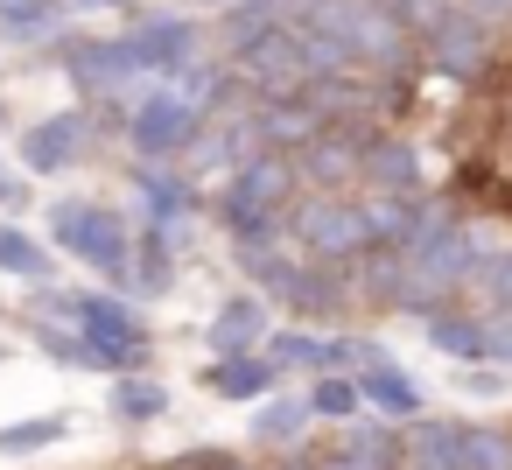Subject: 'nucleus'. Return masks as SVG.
Listing matches in <instances>:
<instances>
[{
    "mask_svg": "<svg viewBox=\"0 0 512 470\" xmlns=\"http://www.w3.org/2000/svg\"><path fill=\"white\" fill-rule=\"evenodd\" d=\"M302 169H295V155H260V162H246L239 176H225V190H218V225L232 232V246H260V239H281L288 232V218H295V204H302Z\"/></svg>",
    "mask_w": 512,
    "mask_h": 470,
    "instance_id": "f257e3e1",
    "label": "nucleus"
},
{
    "mask_svg": "<svg viewBox=\"0 0 512 470\" xmlns=\"http://www.w3.org/2000/svg\"><path fill=\"white\" fill-rule=\"evenodd\" d=\"M288 239L316 267H358L386 246V225H379L372 197H302L295 218H288Z\"/></svg>",
    "mask_w": 512,
    "mask_h": 470,
    "instance_id": "f03ea898",
    "label": "nucleus"
},
{
    "mask_svg": "<svg viewBox=\"0 0 512 470\" xmlns=\"http://www.w3.org/2000/svg\"><path fill=\"white\" fill-rule=\"evenodd\" d=\"M50 239L78 260V267H92L99 281H134V232H127V218L113 211V204H99V197H64L57 211H50Z\"/></svg>",
    "mask_w": 512,
    "mask_h": 470,
    "instance_id": "7ed1b4c3",
    "label": "nucleus"
},
{
    "mask_svg": "<svg viewBox=\"0 0 512 470\" xmlns=\"http://www.w3.org/2000/svg\"><path fill=\"white\" fill-rule=\"evenodd\" d=\"M204 134H211V120H204L176 85H155V92L134 99V113H127V148H134L141 162H155V169H169L176 155H197Z\"/></svg>",
    "mask_w": 512,
    "mask_h": 470,
    "instance_id": "20e7f679",
    "label": "nucleus"
},
{
    "mask_svg": "<svg viewBox=\"0 0 512 470\" xmlns=\"http://www.w3.org/2000/svg\"><path fill=\"white\" fill-rule=\"evenodd\" d=\"M57 64H64V78H71L85 99H99V106H113L120 92H134V85L148 78V64L134 57L127 36H71V43L57 50Z\"/></svg>",
    "mask_w": 512,
    "mask_h": 470,
    "instance_id": "39448f33",
    "label": "nucleus"
},
{
    "mask_svg": "<svg viewBox=\"0 0 512 470\" xmlns=\"http://www.w3.org/2000/svg\"><path fill=\"white\" fill-rule=\"evenodd\" d=\"M491 57H498V29H484L463 0L421 36V64H428L435 78H456V85H477V78L491 71Z\"/></svg>",
    "mask_w": 512,
    "mask_h": 470,
    "instance_id": "423d86ee",
    "label": "nucleus"
},
{
    "mask_svg": "<svg viewBox=\"0 0 512 470\" xmlns=\"http://www.w3.org/2000/svg\"><path fill=\"white\" fill-rule=\"evenodd\" d=\"M92 134H99V120L85 106H64V113H50V120H36L22 134V169L29 176H64V169H78L92 155Z\"/></svg>",
    "mask_w": 512,
    "mask_h": 470,
    "instance_id": "0eeeda50",
    "label": "nucleus"
},
{
    "mask_svg": "<svg viewBox=\"0 0 512 470\" xmlns=\"http://www.w3.org/2000/svg\"><path fill=\"white\" fill-rule=\"evenodd\" d=\"M127 43L148 64V78H183L197 64V22L190 15H134Z\"/></svg>",
    "mask_w": 512,
    "mask_h": 470,
    "instance_id": "6e6552de",
    "label": "nucleus"
},
{
    "mask_svg": "<svg viewBox=\"0 0 512 470\" xmlns=\"http://www.w3.org/2000/svg\"><path fill=\"white\" fill-rule=\"evenodd\" d=\"M267 295H232V302H218L211 309V323H204V344H211V358H253V351H267Z\"/></svg>",
    "mask_w": 512,
    "mask_h": 470,
    "instance_id": "1a4fd4ad",
    "label": "nucleus"
},
{
    "mask_svg": "<svg viewBox=\"0 0 512 470\" xmlns=\"http://www.w3.org/2000/svg\"><path fill=\"white\" fill-rule=\"evenodd\" d=\"M260 155H274L267 148V134H260V113H232V120H218L204 141H197V155H190V169L197 176H239L246 162H260Z\"/></svg>",
    "mask_w": 512,
    "mask_h": 470,
    "instance_id": "9d476101",
    "label": "nucleus"
},
{
    "mask_svg": "<svg viewBox=\"0 0 512 470\" xmlns=\"http://www.w3.org/2000/svg\"><path fill=\"white\" fill-rule=\"evenodd\" d=\"M358 302V274L351 267H316V260H302V274H295V288H288V302L281 309H295V316H323V323H337L344 309Z\"/></svg>",
    "mask_w": 512,
    "mask_h": 470,
    "instance_id": "9b49d317",
    "label": "nucleus"
},
{
    "mask_svg": "<svg viewBox=\"0 0 512 470\" xmlns=\"http://www.w3.org/2000/svg\"><path fill=\"white\" fill-rule=\"evenodd\" d=\"M358 183L379 190V197H421V155H414V141H400V134H372V141H365V169H358Z\"/></svg>",
    "mask_w": 512,
    "mask_h": 470,
    "instance_id": "f8f14e48",
    "label": "nucleus"
},
{
    "mask_svg": "<svg viewBox=\"0 0 512 470\" xmlns=\"http://www.w3.org/2000/svg\"><path fill=\"white\" fill-rule=\"evenodd\" d=\"M134 190H141L148 232H176L183 218H197V183H190V176H176V169L141 162V169H134Z\"/></svg>",
    "mask_w": 512,
    "mask_h": 470,
    "instance_id": "ddd939ff",
    "label": "nucleus"
},
{
    "mask_svg": "<svg viewBox=\"0 0 512 470\" xmlns=\"http://www.w3.org/2000/svg\"><path fill=\"white\" fill-rule=\"evenodd\" d=\"M288 15H295V0H239V8L218 22V43H225V57L239 64L246 50H260L267 36H281V29H288Z\"/></svg>",
    "mask_w": 512,
    "mask_h": 470,
    "instance_id": "4468645a",
    "label": "nucleus"
},
{
    "mask_svg": "<svg viewBox=\"0 0 512 470\" xmlns=\"http://www.w3.org/2000/svg\"><path fill=\"white\" fill-rule=\"evenodd\" d=\"M204 386L218 393V400H274V386H281V365L267 358V351H253V358H211V372H204Z\"/></svg>",
    "mask_w": 512,
    "mask_h": 470,
    "instance_id": "2eb2a0df",
    "label": "nucleus"
},
{
    "mask_svg": "<svg viewBox=\"0 0 512 470\" xmlns=\"http://www.w3.org/2000/svg\"><path fill=\"white\" fill-rule=\"evenodd\" d=\"M421 330H428V344H435L442 358H463V365L491 358V316H470V309H442V316H428Z\"/></svg>",
    "mask_w": 512,
    "mask_h": 470,
    "instance_id": "dca6fc26",
    "label": "nucleus"
},
{
    "mask_svg": "<svg viewBox=\"0 0 512 470\" xmlns=\"http://www.w3.org/2000/svg\"><path fill=\"white\" fill-rule=\"evenodd\" d=\"M407 470H463V421H407Z\"/></svg>",
    "mask_w": 512,
    "mask_h": 470,
    "instance_id": "f3484780",
    "label": "nucleus"
},
{
    "mask_svg": "<svg viewBox=\"0 0 512 470\" xmlns=\"http://www.w3.org/2000/svg\"><path fill=\"white\" fill-rule=\"evenodd\" d=\"M78 330L99 344H148V323L127 309V295H78Z\"/></svg>",
    "mask_w": 512,
    "mask_h": 470,
    "instance_id": "a211bd4d",
    "label": "nucleus"
},
{
    "mask_svg": "<svg viewBox=\"0 0 512 470\" xmlns=\"http://www.w3.org/2000/svg\"><path fill=\"white\" fill-rule=\"evenodd\" d=\"M309 421H316L309 393H274V400H260V414H253V442H267V449H295V442L309 435Z\"/></svg>",
    "mask_w": 512,
    "mask_h": 470,
    "instance_id": "6ab92c4d",
    "label": "nucleus"
},
{
    "mask_svg": "<svg viewBox=\"0 0 512 470\" xmlns=\"http://www.w3.org/2000/svg\"><path fill=\"white\" fill-rule=\"evenodd\" d=\"M358 393H365V407H379V414H386V421H400V428H407V421H421V386H414L400 365H372V372L358 379Z\"/></svg>",
    "mask_w": 512,
    "mask_h": 470,
    "instance_id": "aec40b11",
    "label": "nucleus"
},
{
    "mask_svg": "<svg viewBox=\"0 0 512 470\" xmlns=\"http://www.w3.org/2000/svg\"><path fill=\"white\" fill-rule=\"evenodd\" d=\"M239 85H246V78H239V71H225V64H190V71L176 78V92H183L197 113H225V106L239 99Z\"/></svg>",
    "mask_w": 512,
    "mask_h": 470,
    "instance_id": "412c9836",
    "label": "nucleus"
},
{
    "mask_svg": "<svg viewBox=\"0 0 512 470\" xmlns=\"http://www.w3.org/2000/svg\"><path fill=\"white\" fill-rule=\"evenodd\" d=\"M106 407L141 428V421H162V414H169V386L148 379V372H134V379H113V400H106Z\"/></svg>",
    "mask_w": 512,
    "mask_h": 470,
    "instance_id": "4be33fe9",
    "label": "nucleus"
},
{
    "mask_svg": "<svg viewBox=\"0 0 512 470\" xmlns=\"http://www.w3.org/2000/svg\"><path fill=\"white\" fill-rule=\"evenodd\" d=\"M169 281H176V232H148L134 246V288L141 295H162Z\"/></svg>",
    "mask_w": 512,
    "mask_h": 470,
    "instance_id": "5701e85b",
    "label": "nucleus"
},
{
    "mask_svg": "<svg viewBox=\"0 0 512 470\" xmlns=\"http://www.w3.org/2000/svg\"><path fill=\"white\" fill-rule=\"evenodd\" d=\"M0 274H15V281H43V288H50V246H36L22 225H0Z\"/></svg>",
    "mask_w": 512,
    "mask_h": 470,
    "instance_id": "b1692460",
    "label": "nucleus"
},
{
    "mask_svg": "<svg viewBox=\"0 0 512 470\" xmlns=\"http://www.w3.org/2000/svg\"><path fill=\"white\" fill-rule=\"evenodd\" d=\"M64 0H43V8H0V36L8 43H50L57 29H64Z\"/></svg>",
    "mask_w": 512,
    "mask_h": 470,
    "instance_id": "393cba45",
    "label": "nucleus"
},
{
    "mask_svg": "<svg viewBox=\"0 0 512 470\" xmlns=\"http://www.w3.org/2000/svg\"><path fill=\"white\" fill-rule=\"evenodd\" d=\"M463 470H512V428L463 421Z\"/></svg>",
    "mask_w": 512,
    "mask_h": 470,
    "instance_id": "a878e982",
    "label": "nucleus"
},
{
    "mask_svg": "<svg viewBox=\"0 0 512 470\" xmlns=\"http://www.w3.org/2000/svg\"><path fill=\"white\" fill-rule=\"evenodd\" d=\"M309 407H316L323 421H344V428H351V421H365V414H358V407H365V393H358V379H344V372H323V379L309 386Z\"/></svg>",
    "mask_w": 512,
    "mask_h": 470,
    "instance_id": "bb28decb",
    "label": "nucleus"
},
{
    "mask_svg": "<svg viewBox=\"0 0 512 470\" xmlns=\"http://www.w3.org/2000/svg\"><path fill=\"white\" fill-rule=\"evenodd\" d=\"M267 358H274L281 372H316V379H323V337H316V330H274V337H267Z\"/></svg>",
    "mask_w": 512,
    "mask_h": 470,
    "instance_id": "cd10ccee",
    "label": "nucleus"
},
{
    "mask_svg": "<svg viewBox=\"0 0 512 470\" xmlns=\"http://www.w3.org/2000/svg\"><path fill=\"white\" fill-rule=\"evenodd\" d=\"M64 414H36V421H15V428H0V456H29V449H50L64 442Z\"/></svg>",
    "mask_w": 512,
    "mask_h": 470,
    "instance_id": "c85d7f7f",
    "label": "nucleus"
},
{
    "mask_svg": "<svg viewBox=\"0 0 512 470\" xmlns=\"http://www.w3.org/2000/svg\"><path fill=\"white\" fill-rule=\"evenodd\" d=\"M379 8H393V22H400V29L421 43V36H428V29H435V22L456 8V0H379Z\"/></svg>",
    "mask_w": 512,
    "mask_h": 470,
    "instance_id": "c756f323",
    "label": "nucleus"
},
{
    "mask_svg": "<svg viewBox=\"0 0 512 470\" xmlns=\"http://www.w3.org/2000/svg\"><path fill=\"white\" fill-rule=\"evenodd\" d=\"M484 295H491V316H498V323H512V246L498 253V267H491Z\"/></svg>",
    "mask_w": 512,
    "mask_h": 470,
    "instance_id": "7c9ffc66",
    "label": "nucleus"
},
{
    "mask_svg": "<svg viewBox=\"0 0 512 470\" xmlns=\"http://www.w3.org/2000/svg\"><path fill=\"white\" fill-rule=\"evenodd\" d=\"M463 8H470V15H477L484 29H498V36L512 29V0H463Z\"/></svg>",
    "mask_w": 512,
    "mask_h": 470,
    "instance_id": "2f4dec72",
    "label": "nucleus"
},
{
    "mask_svg": "<svg viewBox=\"0 0 512 470\" xmlns=\"http://www.w3.org/2000/svg\"><path fill=\"white\" fill-rule=\"evenodd\" d=\"M316 470H372V463L351 456V449H330V456H316Z\"/></svg>",
    "mask_w": 512,
    "mask_h": 470,
    "instance_id": "473e14b6",
    "label": "nucleus"
},
{
    "mask_svg": "<svg viewBox=\"0 0 512 470\" xmlns=\"http://www.w3.org/2000/svg\"><path fill=\"white\" fill-rule=\"evenodd\" d=\"M29 204V183H15V176H0V211H22Z\"/></svg>",
    "mask_w": 512,
    "mask_h": 470,
    "instance_id": "72a5a7b5",
    "label": "nucleus"
},
{
    "mask_svg": "<svg viewBox=\"0 0 512 470\" xmlns=\"http://www.w3.org/2000/svg\"><path fill=\"white\" fill-rule=\"evenodd\" d=\"M463 386H470V393H498L505 379H498V372H463Z\"/></svg>",
    "mask_w": 512,
    "mask_h": 470,
    "instance_id": "f704fd0d",
    "label": "nucleus"
},
{
    "mask_svg": "<svg viewBox=\"0 0 512 470\" xmlns=\"http://www.w3.org/2000/svg\"><path fill=\"white\" fill-rule=\"evenodd\" d=\"M71 15H92V8H127V0H64Z\"/></svg>",
    "mask_w": 512,
    "mask_h": 470,
    "instance_id": "c9c22d12",
    "label": "nucleus"
},
{
    "mask_svg": "<svg viewBox=\"0 0 512 470\" xmlns=\"http://www.w3.org/2000/svg\"><path fill=\"white\" fill-rule=\"evenodd\" d=\"M197 470H246V463H232V456H211V463H204V456H197Z\"/></svg>",
    "mask_w": 512,
    "mask_h": 470,
    "instance_id": "e433bc0d",
    "label": "nucleus"
},
{
    "mask_svg": "<svg viewBox=\"0 0 512 470\" xmlns=\"http://www.w3.org/2000/svg\"><path fill=\"white\" fill-rule=\"evenodd\" d=\"M0 8H43V0H0Z\"/></svg>",
    "mask_w": 512,
    "mask_h": 470,
    "instance_id": "4c0bfd02",
    "label": "nucleus"
},
{
    "mask_svg": "<svg viewBox=\"0 0 512 470\" xmlns=\"http://www.w3.org/2000/svg\"><path fill=\"white\" fill-rule=\"evenodd\" d=\"M288 470H316V463H288Z\"/></svg>",
    "mask_w": 512,
    "mask_h": 470,
    "instance_id": "58836bf2",
    "label": "nucleus"
}]
</instances>
